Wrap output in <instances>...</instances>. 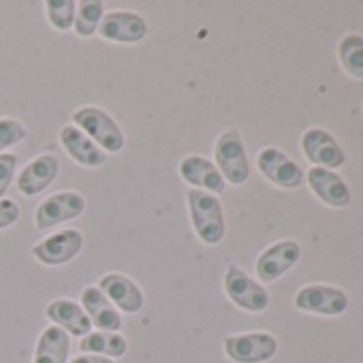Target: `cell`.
Here are the masks:
<instances>
[{"label": "cell", "mask_w": 363, "mask_h": 363, "mask_svg": "<svg viewBox=\"0 0 363 363\" xmlns=\"http://www.w3.org/2000/svg\"><path fill=\"white\" fill-rule=\"evenodd\" d=\"M60 160L56 154H41L33 158L18 177V191L26 197H37L58 177Z\"/></svg>", "instance_id": "13"}, {"label": "cell", "mask_w": 363, "mask_h": 363, "mask_svg": "<svg viewBox=\"0 0 363 363\" xmlns=\"http://www.w3.org/2000/svg\"><path fill=\"white\" fill-rule=\"evenodd\" d=\"M82 303H84V312L88 314L90 323L96 325L101 331L118 333L122 329V316H120L118 308L105 297V293L99 286L84 289Z\"/></svg>", "instance_id": "17"}, {"label": "cell", "mask_w": 363, "mask_h": 363, "mask_svg": "<svg viewBox=\"0 0 363 363\" xmlns=\"http://www.w3.org/2000/svg\"><path fill=\"white\" fill-rule=\"evenodd\" d=\"M86 210V199L75 193V191H65L56 193L50 199H45L35 214V225L37 229H50L56 225H62L67 220L79 218Z\"/></svg>", "instance_id": "8"}, {"label": "cell", "mask_w": 363, "mask_h": 363, "mask_svg": "<svg viewBox=\"0 0 363 363\" xmlns=\"http://www.w3.org/2000/svg\"><path fill=\"white\" fill-rule=\"evenodd\" d=\"M214 158L218 164V171L223 177L233 186H242L250 177V164L246 156V147L242 141V135L235 128L225 130L214 147Z\"/></svg>", "instance_id": "3"}, {"label": "cell", "mask_w": 363, "mask_h": 363, "mask_svg": "<svg viewBox=\"0 0 363 363\" xmlns=\"http://www.w3.org/2000/svg\"><path fill=\"white\" fill-rule=\"evenodd\" d=\"M18 167V156L16 154H0V199H3L11 186L13 175Z\"/></svg>", "instance_id": "26"}, {"label": "cell", "mask_w": 363, "mask_h": 363, "mask_svg": "<svg viewBox=\"0 0 363 363\" xmlns=\"http://www.w3.org/2000/svg\"><path fill=\"white\" fill-rule=\"evenodd\" d=\"M308 184L312 193L329 208H346L350 203V191L344 184V179L325 167H312L308 171Z\"/></svg>", "instance_id": "15"}, {"label": "cell", "mask_w": 363, "mask_h": 363, "mask_svg": "<svg viewBox=\"0 0 363 363\" xmlns=\"http://www.w3.org/2000/svg\"><path fill=\"white\" fill-rule=\"evenodd\" d=\"M45 314H48V318L56 327L67 331L71 337L73 335H82L84 337L92 329V323H90L88 314L84 312V308L79 303L71 301V299H56V301H52L48 306Z\"/></svg>", "instance_id": "19"}, {"label": "cell", "mask_w": 363, "mask_h": 363, "mask_svg": "<svg viewBox=\"0 0 363 363\" xmlns=\"http://www.w3.org/2000/svg\"><path fill=\"white\" fill-rule=\"evenodd\" d=\"M126 340L120 333H111V331H94L82 337L79 342V350L82 352H92V354H101V357H122L126 354Z\"/></svg>", "instance_id": "21"}, {"label": "cell", "mask_w": 363, "mask_h": 363, "mask_svg": "<svg viewBox=\"0 0 363 363\" xmlns=\"http://www.w3.org/2000/svg\"><path fill=\"white\" fill-rule=\"evenodd\" d=\"M84 246V235L77 229H65L60 233H54L52 238L43 240L33 248V255L43 265H62L69 263L79 255Z\"/></svg>", "instance_id": "12"}, {"label": "cell", "mask_w": 363, "mask_h": 363, "mask_svg": "<svg viewBox=\"0 0 363 363\" xmlns=\"http://www.w3.org/2000/svg\"><path fill=\"white\" fill-rule=\"evenodd\" d=\"M257 164H259V171L272 182V184L286 189V191L299 189L306 179L303 169L278 147H265L257 156Z\"/></svg>", "instance_id": "6"}, {"label": "cell", "mask_w": 363, "mask_h": 363, "mask_svg": "<svg viewBox=\"0 0 363 363\" xmlns=\"http://www.w3.org/2000/svg\"><path fill=\"white\" fill-rule=\"evenodd\" d=\"M71 363H113L109 357H101V354H79L75 359H71Z\"/></svg>", "instance_id": "28"}, {"label": "cell", "mask_w": 363, "mask_h": 363, "mask_svg": "<svg viewBox=\"0 0 363 363\" xmlns=\"http://www.w3.org/2000/svg\"><path fill=\"white\" fill-rule=\"evenodd\" d=\"M60 143L67 150V154L73 160H77L82 167H101L107 160V154L90 137H86L73 124L62 126V130H60Z\"/></svg>", "instance_id": "18"}, {"label": "cell", "mask_w": 363, "mask_h": 363, "mask_svg": "<svg viewBox=\"0 0 363 363\" xmlns=\"http://www.w3.org/2000/svg\"><path fill=\"white\" fill-rule=\"evenodd\" d=\"M225 352L235 363H265L278 352V340L272 333H238L225 340Z\"/></svg>", "instance_id": "4"}, {"label": "cell", "mask_w": 363, "mask_h": 363, "mask_svg": "<svg viewBox=\"0 0 363 363\" xmlns=\"http://www.w3.org/2000/svg\"><path fill=\"white\" fill-rule=\"evenodd\" d=\"M20 220V206L11 199H0V231L13 227Z\"/></svg>", "instance_id": "27"}, {"label": "cell", "mask_w": 363, "mask_h": 363, "mask_svg": "<svg viewBox=\"0 0 363 363\" xmlns=\"http://www.w3.org/2000/svg\"><path fill=\"white\" fill-rule=\"evenodd\" d=\"M225 291L229 299L242 310L263 312L269 306V293L238 265H229L225 274Z\"/></svg>", "instance_id": "5"}, {"label": "cell", "mask_w": 363, "mask_h": 363, "mask_svg": "<svg viewBox=\"0 0 363 363\" xmlns=\"http://www.w3.org/2000/svg\"><path fill=\"white\" fill-rule=\"evenodd\" d=\"M28 135L26 126L13 118H3L0 120V152H3L5 147H11L20 141H24Z\"/></svg>", "instance_id": "25"}, {"label": "cell", "mask_w": 363, "mask_h": 363, "mask_svg": "<svg viewBox=\"0 0 363 363\" xmlns=\"http://www.w3.org/2000/svg\"><path fill=\"white\" fill-rule=\"evenodd\" d=\"M189 212H191V223L195 227V233L199 240L208 246H216L225 240L227 225H225V212L216 195L206 193V191H189Z\"/></svg>", "instance_id": "1"}, {"label": "cell", "mask_w": 363, "mask_h": 363, "mask_svg": "<svg viewBox=\"0 0 363 363\" xmlns=\"http://www.w3.org/2000/svg\"><path fill=\"white\" fill-rule=\"evenodd\" d=\"M295 308L323 316H340L348 308V297L342 289L327 284H308L295 295Z\"/></svg>", "instance_id": "7"}, {"label": "cell", "mask_w": 363, "mask_h": 363, "mask_svg": "<svg viewBox=\"0 0 363 363\" xmlns=\"http://www.w3.org/2000/svg\"><path fill=\"white\" fill-rule=\"evenodd\" d=\"M101 291L105 293V297L118 306L122 312H128V314H135L143 308V293L141 289L124 274H107L101 278L99 282Z\"/></svg>", "instance_id": "16"}, {"label": "cell", "mask_w": 363, "mask_h": 363, "mask_svg": "<svg viewBox=\"0 0 363 363\" xmlns=\"http://www.w3.org/2000/svg\"><path fill=\"white\" fill-rule=\"evenodd\" d=\"M103 39L116 43H139L147 35V22L133 11H109L96 30Z\"/></svg>", "instance_id": "10"}, {"label": "cell", "mask_w": 363, "mask_h": 363, "mask_svg": "<svg viewBox=\"0 0 363 363\" xmlns=\"http://www.w3.org/2000/svg\"><path fill=\"white\" fill-rule=\"evenodd\" d=\"M105 16V5L101 0H84V3L77 5V13H75V33L79 37H92L99 26H101V20Z\"/></svg>", "instance_id": "23"}, {"label": "cell", "mask_w": 363, "mask_h": 363, "mask_svg": "<svg viewBox=\"0 0 363 363\" xmlns=\"http://www.w3.org/2000/svg\"><path fill=\"white\" fill-rule=\"evenodd\" d=\"M179 175L184 177L191 186H195L197 191H206L212 195H220L225 193V177L218 171V167L203 158V156H186L179 162Z\"/></svg>", "instance_id": "14"}, {"label": "cell", "mask_w": 363, "mask_h": 363, "mask_svg": "<svg viewBox=\"0 0 363 363\" xmlns=\"http://www.w3.org/2000/svg\"><path fill=\"white\" fill-rule=\"evenodd\" d=\"M301 259V248L293 240H282L274 246H269L259 259H257V276L261 282L269 284L282 278L295 263Z\"/></svg>", "instance_id": "9"}, {"label": "cell", "mask_w": 363, "mask_h": 363, "mask_svg": "<svg viewBox=\"0 0 363 363\" xmlns=\"http://www.w3.org/2000/svg\"><path fill=\"white\" fill-rule=\"evenodd\" d=\"M71 352V335L56 325L43 329L33 363H67Z\"/></svg>", "instance_id": "20"}, {"label": "cell", "mask_w": 363, "mask_h": 363, "mask_svg": "<svg viewBox=\"0 0 363 363\" xmlns=\"http://www.w3.org/2000/svg\"><path fill=\"white\" fill-rule=\"evenodd\" d=\"M337 56L344 71L354 77L363 79V37L361 35H346L337 45Z\"/></svg>", "instance_id": "22"}, {"label": "cell", "mask_w": 363, "mask_h": 363, "mask_svg": "<svg viewBox=\"0 0 363 363\" xmlns=\"http://www.w3.org/2000/svg\"><path fill=\"white\" fill-rule=\"evenodd\" d=\"M73 126L90 137L105 154H116L124 147V133L116 120L99 107H82L73 113Z\"/></svg>", "instance_id": "2"}, {"label": "cell", "mask_w": 363, "mask_h": 363, "mask_svg": "<svg viewBox=\"0 0 363 363\" xmlns=\"http://www.w3.org/2000/svg\"><path fill=\"white\" fill-rule=\"evenodd\" d=\"M45 9H48V20L52 22L54 28L69 30L75 24V13H77L75 0H48Z\"/></svg>", "instance_id": "24"}, {"label": "cell", "mask_w": 363, "mask_h": 363, "mask_svg": "<svg viewBox=\"0 0 363 363\" xmlns=\"http://www.w3.org/2000/svg\"><path fill=\"white\" fill-rule=\"evenodd\" d=\"M301 150L312 164L325 169H337L344 164L346 156L335 137H331L325 128H308L301 137Z\"/></svg>", "instance_id": "11"}]
</instances>
